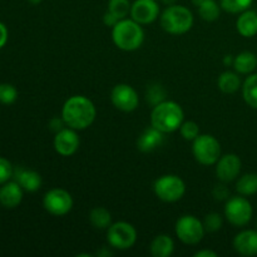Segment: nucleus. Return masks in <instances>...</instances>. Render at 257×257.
I'll use <instances>...</instances> for the list:
<instances>
[{
	"label": "nucleus",
	"mask_w": 257,
	"mask_h": 257,
	"mask_svg": "<svg viewBox=\"0 0 257 257\" xmlns=\"http://www.w3.org/2000/svg\"><path fill=\"white\" fill-rule=\"evenodd\" d=\"M97 110L89 98L73 95L65 100L62 108V118L67 127L75 131L87 130L94 122Z\"/></svg>",
	"instance_id": "1"
},
{
	"label": "nucleus",
	"mask_w": 257,
	"mask_h": 257,
	"mask_svg": "<svg viewBox=\"0 0 257 257\" xmlns=\"http://www.w3.org/2000/svg\"><path fill=\"white\" fill-rule=\"evenodd\" d=\"M183 118L185 113L178 103L173 100H163L153 107L151 113V124L166 135L180 130Z\"/></svg>",
	"instance_id": "2"
},
{
	"label": "nucleus",
	"mask_w": 257,
	"mask_h": 257,
	"mask_svg": "<svg viewBox=\"0 0 257 257\" xmlns=\"http://www.w3.org/2000/svg\"><path fill=\"white\" fill-rule=\"evenodd\" d=\"M112 38L114 44L124 52H133L141 48L145 40V32L140 23L131 19H120L112 28Z\"/></svg>",
	"instance_id": "3"
},
{
	"label": "nucleus",
	"mask_w": 257,
	"mask_h": 257,
	"mask_svg": "<svg viewBox=\"0 0 257 257\" xmlns=\"http://www.w3.org/2000/svg\"><path fill=\"white\" fill-rule=\"evenodd\" d=\"M192 12L183 5H170L161 14V27L170 34H185L192 28Z\"/></svg>",
	"instance_id": "4"
},
{
	"label": "nucleus",
	"mask_w": 257,
	"mask_h": 257,
	"mask_svg": "<svg viewBox=\"0 0 257 257\" xmlns=\"http://www.w3.org/2000/svg\"><path fill=\"white\" fill-rule=\"evenodd\" d=\"M195 160L203 166H212L221 157V145L217 138L211 135H200L192 145Z\"/></svg>",
	"instance_id": "5"
},
{
	"label": "nucleus",
	"mask_w": 257,
	"mask_h": 257,
	"mask_svg": "<svg viewBox=\"0 0 257 257\" xmlns=\"http://www.w3.org/2000/svg\"><path fill=\"white\" fill-rule=\"evenodd\" d=\"M156 196L163 202H177L186 192V185L181 177L176 175H165L157 178L153 186Z\"/></svg>",
	"instance_id": "6"
},
{
	"label": "nucleus",
	"mask_w": 257,
	"mask_h": 257,
	"mask_svg": "<svg viewBox=\"0 0 257 257\" xmlns=\"http://www.w3.org/2000/svg\"><path fill=\"white\" fill-rule=\"evenodd\" d=\"M176 235L186 245H197L205 236V226L196 216L185 215L176 222Z\"/></svg>",
	"instance_id": "7"
},
{
	"label": "nucleus",
	"mask_w": 257,
	"mask_h": 257,
	"mask_svg": "<svg viewBox=\"0 0 257 257\" xmlns=\"http://www.w3.org/2000/svg\"><path fill=\"white\" fill-rule=\"evenodd\" d=\"M107 241L115 250H128L137 241V231L131 223L119 221L107 228Z\"/></svg>",
	"instance_id": "8"
},
{
	"label": "nucleus",
	"mask_w": 257,
	"mask_h": 257,
	"mask_svg": "<svg viewBox=\"0 0 257 257\" xmlns=\"http://www.w3.org/2000/svg\"><path fill=\"white\" fill-rule=\"evenodd\" d=\"M252 206L241 196H233L226 201L225 205V217L231 225L236 227L246 226L252 218Z\"/></svg>",
	"instance_id": "9"
},
{
	"label": "nucleus",
	"mask_w": 257,
	"mask_h": 257,
	"mask_svg": "<svg viewBox=\"0 0 257 257\" xmlns=\"http://www.w3.org/2000/svg\"><path fill=\"white\" fill-rule=\"evenodd\" d=\"M43 206L50 215L64 216L73 208V197L63 188H53L44 195Z\"/></svg>",
	"instance_id": "10"
},
{
	"label": "nucleus",
	"mask_w": 257,
	"mask_h": 257,
	"mask_svg": "<svg viewBox=\"0 0 257 257\" xmlns=\"http://www.w3.org/2000/svg\"><path fill=\"white\" fill-rule=\"evenodd\" d=\"M110 100L117 109L122 112H133L140 104V97L130 84H117L110 93Z\"/></svg>",
	"instance_id": "11"
},
{
	"label": "nucleus",
	"mask_w": 257,
	"mask_h": 257,
	"mask_svg": "<svg viewBox=\"0 0 257 257\" xmlns=\"http://www.w3.org/2000/svg\"><path fill=\"white\" fill-rule=\"evenodd\" d=\"M241 167H242V162L235 153L221 156L220 160L216 163V176L221 182H231L238 177Z\"/></svg>",
	"instance_id": "12"
},
{
	"label": "nucleus",
	"mask_w": 257,
	"mask_h": 257,
	"mask_svg": "<svg viewBox=\"0 0 257 257\" xmlns=\"http://www.w3.org/2000/svg\"><path fill=\"white\" fill-rule=\"evenodd\" d=\"M80 140L77 131L73 128H63L59 132L55 133L54 137V150L57 153L64 157L73 156L79 150Z\"/></svg>",
	"instance_id": "13"
},
{
	"label": "nucleus",
	"mask_w": 257,
	"mask_h": 257,
	"mask_svg": "<svg viewBox=\"0 0 257 257\" xmlns=\"http://www.w3.org/2000/svg\"><path fill=\"white\" fill-rule=\"evenodd\" d=\"M160 15V5L156 0H136L131 8V18L141 25L151 24Z\"/></svg>",
	"instance_id": "14"
},
{
	"label": "nucleus",
	"mask_w": 257,
	"mask_h": 257,
	"mask_svg": "<svg viewBox=\"0 0 257 257\" xmlns=\"http://www.w3.org/2000/svg\"><path fill=\"white\" fill-rule=\"evenodd\" d=\"M233 248L237 253L242 256H256L257 255V231L245 230L233 238Z\"/></svg>",
	"instance_id": "15"
},
{
	"label": "nucleus",
	"mask_w": 257,
	"mask_h": 257,
	"mask_svg": "<svg viewBox=\"0 0 257 257\" xmlns=\"http://www.w3.org/2000/svg\"><path fill=\"white\" fill-rule=\"evenodd\" d=\"M163 141H165V133L152 125L138 137L137 147L141 152L148 153L161 147L163 145Z\"/></svg>",
	"instance_id": "16"
},
{
	"label": "nucleus",
	"mask_w": 257,
	"mask_h": 257,
	"mask_svg": "<svg viewBox=\"0 0 257 257\" xmlns=\"http://www.w3.org/2000/svg\"><path fill=\"white\" fill-rule=\"evenodd\" d=\"M23 188L19 183L8 182L0 188V205L5 208H15L23 200Z\"/></svg>",
	"instance_id": "17"
},
{
	"label": "nucleus",
	"mask_w": 257,
	"mask_h": 257,
	"mask_svg": "<svg viewBox=\"0 0 257 257\" xmlns=\"http://www.w3.org/2000/svg\"><path fill=\"white\" fill-rule=\"evenodd\" d=\"M236 29L242 37L252 38L257 34V13L255 10H245L240 13L236 22Z\"/></svg>",
	"instance_id": "18"
},
{
	"label": "nucleus",
	"mask_w": 257,
	"mask_h": 257,
	"mask_svg": "<svg viewBox=\"0 0 257 257\" xmlns=\"http://www.w3.org/2000/svg\"><path fill=\"white\" fill-rule=\"evenodd\" d=\"M15 181L22 186V188L27 192H35L42 186V177L38 172L32 170H24V168H19V170L14 171Z\"/></svg>",
	"instance_id": "19"
},
{
	"label": "nucleus",
	"mask_w": 257,
	"mask_h": 257,
	"mask_svg": "<svg viewBox=\"0 0 257 257\" xmlns=\"http://www.w3.org/2000/svg\"><path fill=\"white\" fill-rule=\"evenodd\" d=\"M150 250L153 257H170L175 251V242L168 235H158L151 242Z\"/></svg>",
	"instance_id": "20"
},
{
	"label": "nucleus",
	"mask_w": 257,
	"mask_h": 257,
	"mask_svg": "<svg viewBox=\"0 0 257 257\" xmlns=\"http://www.w3.org/2000/svg\"><path fill=\"white\" fill-rule=\"evenodd\" d=\"M233 68L240 74H251L257 68V55L252 52H242L233 59Z\"/></svg>",
	"instance_id": "21"
},
{
	"label": "nucleus",
	"mask_w": 257,
	"mask_h": 257,
	"mask_svg": "<svg viewBox=\"0 0 257 257\" xmlns=\"http://www.w3.org/2000/svg\"><path fill=\"white\" fill-rule=\"evenodd\" d=\"M197 7L198 14L206 22H215L220 17L221 5H218L215 0H193Z\"/></svg>",
	"instance_id": "22"
},
{
	"label": "nucleus",
	"mask_w": 257,
	"mask_h": 257,
	"mask_svg": "<svg viewBox=\"0 0 257 257\" xmlns=\"http://www.w3.org/2000/svg\"><path fill=\"white\" fill-rule=\"evenodd\" d=\"M218 89L221 92L226 93V94H232V93L237 92L241 87V79L238 77L237 72H223L222 74L218 77L217 80Z\"/></svg>",
	"instance_id": "23"
},
{
	"label": "nucleus",
	"mask_w": 257,
	"mask_h": 257,
	"mask_svg": "<svg viewBox=\"0 0 257 257\" xmlns=\"http://www.w3.org/2000/svg\"><path fill=\"white\" fill-rule=\"evenodd\" d=\"M89 221L97 230H107L112 225V215L104 207H94L89 213Z\"/></svg>",
	"instance_id": "24"
},
{
	"label": "nucleus",
	"mask_w": 257,
	"mask_h": 257,
	"mask_svg": "<svg viewBox=\"0 0 257 257\" xmlns=\"http://www.w3.org/2000/svg\"><path fill=\"white\" fill-rule=\"evenodd\" d=\"M242 95L245 102L253 109H257V73H251L242 84Z\"/></svg>",
	"instance_id": "25"
},
{
	"label": "nucleus",
	"mask_w": 257,
	"mask_h": 257,
	"mask_svg": "<svg viewBox=\"0 0 257 257\" xmlns=\"http://www.w3.org/2000/svg\"><path fill=\"white\" fill-rule=\"evenodd\" d=\"M236 191L241 196H252L257 193V173H246L236 183Z\"/></svg>",
	"instance_id": "26"
},
{
	"label": "nucleus",
	"mask_w": 257,
	"mask_h": 257,
	"mask_svg": "<svg viewBox=\"0 0 257 257\" xmlns=\"http://www.w3.org/2000/svg\"><path fill=\"white\" fill-rule=\"evenodd\" d=\"M131 4L130 0H109L108 2V12L112 13L113 15L118 18V19H124L131 14Z\"/></svg>",
	"instance_id": "27"
},
{
	"label": "nucleus",
	"mask_w": 257,
	"mask_h": 257,
	"mask_svg": "<svg viewBox=\"0 0 257 257\" xmlns=\"http://www.w3.org/2000/svg\"><path fill=\"white\" fill-rule=\"evenodd\" d=\"M253 0H221L220 5L225 12L231 14H240L251 7Z\"/></svg>",
	"instance_id": "28"
},
{
	"label": "nucleus",
	"mask_w": 257,
	"mask_h": 257,
	"mask_svg": "<svg viewBox=\"0 0 257 257\" xmlns=\"http://www.w3.org/2000/svg\"><path fill=\"white\" fill-rule=\"evenodd\" d=\"M180 132L181 136H182L186 141H192V142L201 135L200 127H198L197 123L193 122V120L183 122L180 127Z\"/></svg>",
	"instance_id": "29"
},
{
	"label": "nucleus",
	"mask_w": 257,
	"mask_h": 257,
	"mask_svg": "<svg viewBox=\"0 0 257 257\" xmlns=\"http://www.w3.org/2000/svg\"><path fill=\"white\" fill-rule=\"evenodd\" d=\"M18 98V90L14 85L8 84H0V103L3 104H12L17 100Z\"/></svg>",
	"instance_id": "30"
},
{
	"label": "nucleus",
	"mask_w": 257,
	"mask_h": 257,
	"mask_svg": "<svg viewBox=\"0 0 257 257\" xmlns=\"http://www.w3.org/2000/svg\"><path fill=\"white\" fill-rule=\"evenodd\" d=\"M222 216L217 212H211L206 215L205 221H203V226H205L206 232H216L222 227Z\"/></svg>",
	"instance_id": "31"
},
{
	"label": "nucleus",
	"mask_w": 257,
	"mask_h": 257,
	"mask_svg": "<svg viewBox=\"0 0 257 257\" xmlns=\"http://www.w3.org/2000/svg\"><path fill=\"white\" fill-rule=\"evenodd\" d=\"M165 97H166V92L160 84L151 85V87H148L147 100L151 103V104H153V107H155V105H157L158 103L163 102V100H165Z\"/></svg>",
	"instance_id": "32"
},
{
	"label": "nucleus",
	"mask_w": 257,
	"mask_h": 257,
	"mask_svg": "<svg viewBox=\"0 0 257 257\" xmlns=\"http://www.w3.org/2000/svg\"><path fill=\"white\" fill-rule=\"evenodd\" d=\"M13 173H14V170H13L12 163L7 158L0 157V185L7 183L12 178Z\"/></svg>",
	"instance_id": "33"
},
{
	"label": "nucleus",
	"mask_w": 257,
	"mask_h": 257,
	"mask_svg": "<svg viewBox=\"0 0 257 257\" xmlns=\"http://www.w3.org/2000/svg\"><path fill=\"white\" fill-rule=\"evenodd\" d=\"M212 195L216 201H227L230 198V191L225 185H217L213 188Z\"/></svg>",
	"instance_id": "34"
},
{
	"label": "nucleus",
	"mask_w": 257,
	"mask_h": 257,
	"mask_svg": "<svg viewBox=\"0 0 257 257\" xmlns=\"http://www.w3.org/2000/svg\"><path fill=\"white\" fill-rule=\"evenodd\" d=\"M103 22H104V24L107 25V27L113 28L115 24H117L118 22H119V19H118L115 15H113L112 13L108 12V10H107V12H105V14H104V17H103Z\"/></svg>",
	"instance_id": "35"
},
{
	"label": "nucleus",
	"mask_w": 257,
	"mask_h": 257,
	"mask_svg": "<svg viewBox=\"0 0 257 257\" xmlns=\"http://www.w3.org/2000/svg\"><path fill=\"white\" fill-rule=\"evenodd\" d=\"M8 42V29L3 23H0V49L7 44Z\"/></svg>",
	"instance_id": "36"
},
{
	"label": "nucleus",
	"mask_w": 257,
	"mask_h": 257,
	"mask_svg": "<svg viewBox=\"0 0 257 257\" xmlns=\"http://www.w3.org/2000/svg\"><path fill=\"white\" fill-rule=\"evenodd\" d=\"M50 127H52V130H54L55 132H59L60 130H63L65 125V122L62 119H58V118H54V119L50 120Z\"/></svg>",
	"instance_id": "37"
},
{
	"label": "nucleus",
	"mask_w": 257,
	"mask_h": 257,
	"mask_svg": "<svg viewBox=\"0 0 257 257\" xmlns=\"http://www.w3.org/2000/svg\"><path fill=\"white\" fill-rule=\"evenodd\" d=\"M195 257H217V253L211 250H202L196 252Z\"/></svg>",
	"instance_id": "38"
},
{
	"label": "nucleus",
	"mask_w": 257,
	"mask_h": 257,
	"mask_svg": "<svg viewBox=\"0 0 257 257\" xmlns=\"http://www.w3.org/2000/svg\"><path fill=\"white\" fill-rule=\"evenodd\" d=\"M223 63H225V65L233 64V58H232V55H226V57L223 58Z\"/></svg>",
	"instance_id": "39"
},
{
	"label": "nucleus",
	"mask_w": 257,
	"mask_h": 257,
	"mask_svg": "<svg viewBox=\"0 0 257 257\" xmlns=\"http://www.w3.org/2000/svg\"><path fill=\"white\" fill-rule=\"evenodd\" d=\"M161 2H162L163 4H166V5H168V7H170V5L176 4V2H177V0H161Z\"/></svg>",
	"instance_id": "40"
},
{
	"label": "nucleus",
	"mask_w": 257,
	"mask_h": 257,
	"mask_svg": "<svg viewBox=\"0 0 257 257\" xmlns=\"http://www.w3.org/2000/svg\"><path fill=\"white\" fill-rule=\"evenodd\" d=\"M30 3H32V4H39L40 2H42V0H29Z\"/></svg>",
	"instance_id": "41"
}]
</instances>
